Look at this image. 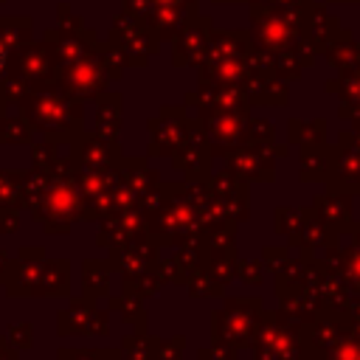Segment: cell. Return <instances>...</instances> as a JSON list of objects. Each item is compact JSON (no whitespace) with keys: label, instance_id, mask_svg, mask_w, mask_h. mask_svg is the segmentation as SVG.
<instances>
[{"label":"cell","instance_id":"obj_1","mask_svg":"<svg viewBox=\"0 0 360 360\" xmlns=\"http://www.w3.org/2000/svg\"><path fill=\"white\" fill-rule=\"evenodd\" d=\"M3 65H6V51H3V45H0V70H3Z\"/></svg>","mask_w":360,"mask_h":360}]
</instances>
